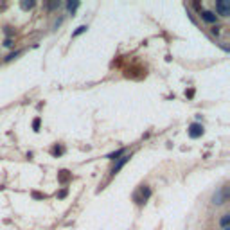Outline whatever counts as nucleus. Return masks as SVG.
<instances>
[{
  "label": "nucleus",
  "instance_id": "f257e3e1",
  "mask_svg": "<svg viewBox=\"0 0 230 230\" xmlns=\"http://www.w3.org/2000/svg\"><path fill=\"white\" fill-rule=\"evenodd\" d=\"M216 11H218L221 16H228L230 15V4L228 2H225V0L216 2Z\"/></svg>",
  "mask_w": 230,
  "mask_h": 230
},
{
  "label": "nucleus",
  "instance_id": "f03ea898",
  "mask_svg": "<svg viewBox=\"0 0 230 230\" xmlns=\"http://www.w3.org/2000/svg\"><path fill=\"white\" fill-rule=\"evenodd\" d=\"M203 135V126L201 124H191V128H189V137L191 138H198V137H201Z\"/></svg>",
  "mask_w": 230,
  "mask_h": 230
},
{
  "label": "nucleus",
  "instance_id": "7ed1b4c3",
  "mask_svg": "<svg viewBox=\"0 0 230 230\" xmlns=\"http://www.w3.org/2000/svg\"><path fill=\"white\" fill-rule=\"evenodd\" d=\"M128 160H130V156H122V158H119V160H117V164L113 166V169H112V174H115V172L120 171V169H122V166H124Z\"/></svg>",
  "mask_w": 230,
  "mask_h": 230
},
{
  "label": "nucleus",
  "instance_id": "20e7f679",
  "mask_svg": "<svg viewBox=\"0 0 230 230\" xmlns=\"http://www.w3.org/2000/svg\"><path fill=\"white\" fill-rule=\"evenodd\" d=\"M201 18L205 20L207 23H216V15L211 13V11H203V13H201Z\"/></svg>",
  "mask_w": 230,
  "mask_h": 230
},
{
  "label": "nucleus",
  "instance_id": "39448f33",
  "mask_svg": "<svg viewBox=\"0 0 230 230\" xmlns=\"http://www.w3.org/2000/svg\"><path fill=\"white\" fill-rule=\"evenodd\" d=\"M212 203H216V205L223 203V191H221V189H218V191L214 192V196H212Z\"/></svg>",
  "mask_w": 230,
  "mask_h": 230
},
{
  "label": "nucleus",
  "instance_id": "423d86ee",
  "mask_svg": "<svg viewBox=\"0 0 230 230\" xmlns=\"http://www.w3.org/2000/svg\"><path fill=\"white\" fill-rule=\"evenodd\" d=\"M149 196H151V189L144 185V187H142V201H146V200H148ZM142 201H140V203H142Z\"/></svg>",
  "mask_w": 230,
  "mask_h": 230
},
{
  "label": "nucleus",
  "instance_id": "0eeeda50",
  "mask_svg": "<svg viewBox=\"0 0 230 230\" xmlns=\"http://www.w3.org/2000/svg\"><path fill=\"white\" fill-rule=\"evenodd\" d=\"M124 155V149H119V151H113V153L108 155V158L110 160H119V156H122Z\"/></svg>",
  "mask_w": 230,
  "mask_h": 230
},
{
  "label": "nucleus",
  "instance_id": "6e6552de",
  "mask_svg": "<svg viewBox=\"0 0 230 230\" xmlns=\"http://www.w3.org/2000/svg\"><path fill=\"white\" fill-rule=\"evenodd\" d=\"M86 29H88V27H86V25H81V27H77L76 31H74V33H72V36H74V38H76V36H79V34H83V33H85V31H86Z\"/></svg>",
  "mask_w": 230,
  "mask_h": 230
},
{
  "label": "nucleus",
  "instance_id": "1a4fd4ad",
  "mask_svg": "<svg viewBox=\"0 0 230 230\" xmlns=\"http://www.w3.org/2000/svg\"><path fill=\"white\" fill-rule=\"evenodd\" d=\"M67 180H68V171H61V174H59V182L65 183Z\"/></svg>",
  "mask_w": 230,
  "mask_h": 230
},
{
  "label": "nucleus",
  "instance_id": "9d476101",
  "mask_svg": "<svg viewBox=\"0 0 230 230\" xmlns=\"http://www.w3.org/2000/svg\"><path fill=\"white\" fill-rule=\"evenodd\" d=\"M221 225H223V228L228 227V214H223V218H221Z\"/></svg>",
  "mask_w": 230,
  "mask_h": 230
},
{
  "label": "nucleus",
  "instance_id": "9b49d317",
  "mask_svg": "<svg viewBox=\"0 0 230 230\" xmlns=\"http://www.w3.org/2000/svg\"><path fill=\"white\" fill-rule=\"evenodd\" d=\"M77 7H79V2H68V9L70 11H76Z\"/></svg>",
  "mask_w": 230,
  "mask_h": 230
},
{
  "label": "nucleus",
  "instance_id": "f8f14e48",
  "mask_svg": "<svg viewBox=\"0 0 230 230\" xmlns=\"http://www.w3.org/2000/svg\"><path fill=\"white\" fill-rule=\"evenodd\" d=\"M34 5V2H22V9H31Z\"/></svg>",
  "mask_w": 230,
  "mask_h": 230
},
{
  "label": "nucleus",
  "instance_id": "ddd939ff",
  "mask_svg": "<svg viewBox=\"0 0 230 230\" xmlns=\"http://www.w3.org/2000/svg\"><path fill=\"white\" fill-rule=\"evenodd\" d=\"M33 128L38 131V128H40V119H34V122H33Z\"/></svg>",
  "mask_w": 230,
  "mask_h": 230
},
{
  "label": "nucleus",
  "instance_id": "4468645a",
  "mask_svg": "<svg viewBox=\"0 0 230 230\" xmlns=\"http://www.w3.org/2000/svg\"><path fill=\"white\" fill-rule=\"evenodd\" d=\"M58 196H59V198H65V196H67V189H63V191H59V194H58Z\"/></svg>",
  "mask_w": 230,
  "mask_h": 230
},
{
  "label": "nucleus",
  "instance_id": "2eb2a0df",
  "mask_svg": "<svg viewBox=\"0 0 230 230\" xmlns=\"http://www.w3.org/2000/svg\"><path fill=\"white\" fill-rule=\"evenodd\" d=\"M4 45H5V47H11V45H13V41H11L9 38H7V40H5V43H4Z\"/></svg>",
  "mask_w": 230,
  "mask_h": 230
}]
</instances>
